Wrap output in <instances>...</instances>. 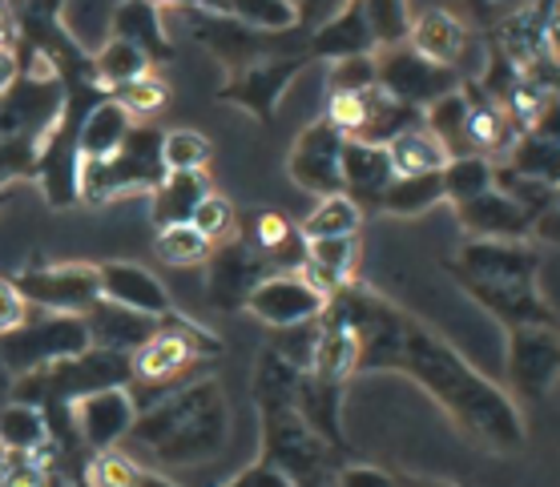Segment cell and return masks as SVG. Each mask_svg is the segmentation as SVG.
<instances>
[{
  "label": "cell",
  "mask_w": 560,
  "mask_h": 487,
  "mask_svg": "<svg viewBox=\"0 0 560 487\" xmlns=\"http://www.w3.org/2000/svg\"><path fill=\"white\" fill-rule=\"evenodd\" d=\"M327 314L355 331V375H404L444 411L447 419L492 455H516L528 443L521 407L504 387L476 371L444 334L423 326L416 314L395 307L380 290L355 283L327 298Z\"/></svg>",
  "instance_id": "cell-1"
},
{
  "label": "cell",
  "mask_w": 560,
  "mask_h": 487,
  "mask_svg": "<svg viewBox=\"0 0 560 487\" xmlns=\"http://www.w3.org/2000/svg\"><path fill=\"white\" fill-rule=\"evenodd\" d=\"M230 403L214 375L153 399L138 411L121 451L150 472H186L202 467L226 451Z\"/></svg>",
  "instance_id": "cell-2"
},
{
  "label": "cell",
  "mask_w": 560,
  "mask_h": 487,
  "mask_svg": "<svg viewBox=\"0 0 560 487\" xmlns=\"http://www.w3.org/2000/svg\"><path fill=\"white\" fill-rule=\"evenodd\" d=\"M444 270L452 283L488 310L504 331L516 326H560L557 310L540 295V250L533 242H497L468 238Z\"/></svg>",
  "instance_id": "cell-3"
},
{
  "label": "cell",
  "mask_w": 560,
  "mask_h": 487,
  "mask_svg": "<svg viewBox=\"0 0 560 487\" xmlns=\"http://www.w3.org/2000/svg\"><path fill=\"white\" fill-rule=\"evenodd\" d=\"M299 367L282 359L275 346L258 355L255 367V407H258V463H267L291 487H323L327 475L339 467V451L306 427V419L294 407V383Z\"/></svg>",
  "instance_id": "cell-4"
},
{
  "label": "cell",
  "mask_w": 560,
  "mask_h": 487,
  "mask_svg": "<svg viewBox=\"0 0 560 487\" xmlns=\"http://www.w3.org/2000/svg\"><path fill=\"white\" fill-rule=\"evenodd\" d=\"M218 359H222V338L218 334L182 319V314H170V319H162L150 343L129 359V367H133L129 395L141 411L145 399L153 403V399L170 395V391H178L194 379H206Z\"/></svg>",
  "instance_id": "cell-5"
},
{
  "label": "cell",
  "mask_w": 560,
  "mask_h": 487,
  "mask_svg": "<svg viewBox=\"0 0 560 487\" xmlns=\"http://www.w3.org/2000/svg\"><path fill=\"white\" fill-rule=\"evenodd\" d=\"M129 383H133L129 355H114V351L90 346V351H81L73 359H61L37 375L13 379V399L33 403V407H73V403L97 395V391Z\"/></svg>",
  "instance_id": "cell-6"
},
{
  "label": "cell",
  "mask_w": 560,
  "mask_h": 487,
  "mask_svg": "<svg viewBox=\"0 0 560 487\" xmlns=\"http://www.w3.org/2000/svg\"><path fill=\"white\" fill-rule=\"evenodd\" d=\"M162 133L153 121H133L126 145L117 150L114 157L105 162H81V202L105 205L114 198H126V193H145L166 178V166H162Z\"/></svg>",
  "instance_id": "cell-7"
},
{
  "label": "cell",
  "mask_w": 560,
  "mask_h": 487,
  "mask_svg": "<svg viewBox=\"0 0 560 487\" xmlns=\"http://www.w3.org/2000/svg\"><path fill=\"white\" fill-rule=\"evenodd\" d=\"M81 351H90V331L77 314L28 310V319L0 338V371L9 379H25Z\"/></svg>",
  "instance_id": "cell-8"
},
{
  "label": "cell",
  "mask_w": 560,
  "mask_h": 487,
  "mask_svg": "<svg viewBox=\"0 0 560 487\" xmlns=\"http://www.w3.org/2000/svg\"><path fill=\"white\" fill-rule=\"evenodd\" d=\"M28 310L45 314H85L93 302H102V278L97 262H28L13 274Z\"/></svg>",
  "instance_id": "cell-9"
},
{
  "label": "cell",
  "mask_w": 560,
  "mask_h": 487,
  "mask_svg": "<svg viewBox=\"0 0 560 487\" xmlns=\"http://www.w3.org/2000/svg\"><path fill=\"white\" fill-rule=\"evenodd\" d=\"M560 387V326H516L504 351V391L521 403H545Z\"/></svg>",
  "instance_id": "cell-10"
},
{
  "label": "cell",
  "mask_w": 560,
  "mask_h": 487,
  "mask_svg": "<svg viewBox=\"0 0 560 487\" xmlns=\"http://www.w3.org/2000/svg\"><path fill=\"white\" fill-rule=\"evenodd\" d=\"M306 64H311L306 52H275V57L250 61L243 69H230L222 90H218V102L250 114L258 126H270L275 114H279V102L287 97L294 81L303 78Z\"/></svg>",
  "instance_id": "cell-11"
},
{
  "label": "cell",
  "mask_w": 560,
  "mask_h": 487,
  "mask_svg": "<svg viewBox=\"0 0 560 487\" xmlns=\"http://www.w3.org/2000/svg\"><path fill=\"white\" fill-rule=\"evenodd\" d=\"M375 85L383 93H392L399 105L423 114L444 93L459 90L464 78H459L456 69L423 61L420 52L408 49V40H404V45H392V49H375Z\"/></svg>",
  "instance_id": "cell-12"
},
{
  "label": "cell",
  "mask_w": 560,
  "mask_h": 487,
  "mask_svg": "<svg viewBox=\"0 0 560 487\" xmlns=\"http://www.w3.org/2000/svg\"><path fill=\"white\" fill-rule=\"evenodd\" d=\"M343 145L347 138L339 129L318 117L294 138L291 154H287V174L299 190L315 193V198H331L343 193Z\"/></svg>",
  "instance_id": "cell-13"
},
{
  "label": "cell",
  "mask_w": 560,
  "mask_h": 487,
  "mask_svg": "<svg viewBox=\"0 0 560 487\" xmlns=\"http://www.w3.org/2000/svg\"><path fill=\"white\" fill-rule=\"evenodd\" d=\"M258 322H267L270 331H294V326H311L323 319L327 295L303 278V270H279L250 290L246 307Z\"/></svg>",
  "instance_id": "cell-14"
},
{
  "label": "cell",
  "mask_w": 560,
  "mask_h": 487,
  "mask_svg": "<svg viewBox=\"0 0 560 487\" xmlns=\"http://www.w3.org/2000/svg\"><path fill=\"white\" fill-rule=\"evenodd\" d=\"M206 283H210V302L222 310H243L250 290H255L262 278L270 274H279V270L270 266L267 258L258 254L255 246L246 242L243 234L226 246H214V254L206 262Z\"/></svg>",
  "instance_id": "cell-15"
},
{
  "label": "cell",
  "mask_w": 560,
  "mask_h": 487,
  "mask_svg": "<svg viewBox=\"0 0 560 487\" xmlns=\"http://www.w3.org/2000/svg\"><path fill=\"white\" fill-rule=\"evenodd\" d=\"M133 419H138V403L129 395V387H109V391H97V395L73 403L77 439L90 455L93 451L121 448Z\"/></svg>",
  "instance_id": "cell-16"
},
{
  "label": "cell",
  "mask_w": 560,
  "mask_h": 487,
  "mask_svg": "<svg viewBox=\"0 0 560 487\" xmlns=\"http://www.w3.org/2000/svg\"><path fill=\"white\" fill-rule=\"evenodd\" d=\"M380 49L375 45V33L368 25V13H363V0H343L323 25H315L303 37V52L311 61H347V57H371Z\"/></svg>",
  "instance_id": "cell-17"
},
{
  "label": "cell",
  "mask_w": 560,
  "mask_h": 487,
  "mask_svg": "<svg viewBox=\"0 0 560 487\" xmlns=\"http://www.w3.org/2000/svg\"><path fill=\"white\" fill-rule=\"evenodd\" d=\"M194 40L210 49L218 61L230 69H243L250 61H262V57H275V52H303V49H279L275 40L282 37H262L255 28L238 25L234 16L226 13H194Z\"/></svg>",
  "instance_id": "cell-18"
},
{
  "label": "cell",
  "mask_w": 560,
  "mask_h": 487,
  "mask_svg": "<svg viewBox=\"0 0 560 487\" xmlns=\"http://www.w3.org/2000/svg\"><path fill=\"white\" fill-rule=\"evenodd\" d=\"M97 278H102V298L114 302V307L138 310V314H150V319H170L178 314L174 310V298L162 286V278L153 270L138 266V262H97Z\"/></svg>",
  "instance_id": "cell-19"
},
{
  "label": "cell",
  "mask_w": 560,
  "mask_h": 487,
  "mask_svg": "<svg viewBox=\"0 0 560 487\" xmlns=\"http://www.w3.org/2000/svg\"><path fill=\"white\" fill-rule=\"evenodd\" d=\"M85 331H90V346L97 351H114V355H138L141 346L150 343L162 319H150V314H138V310H126V307H114V302H93L85 314Z\"/></svg>",
  "instance_id": "cell-20"
},
{
  "label": "cell",
  "mask_w": 560,
  "mask_h": 487,
  "mask_svg": "<svg viewBox=\"0 0 560 487\" xmlns=\"http://www.w3.org/2000/svg\"><path fill=\"white\" fill-rule=\"evenodd\" d=\"M456 218L468 238H497V242H528L533 238V218L500 190H488L471 202L456 205Z\"/></svg>",
  "instance_id": "cell-21"
},
{
  "label": "cell",
  "mask_w": 560,
  "mask_h": 487,
  "mask_svg": "<svg viewBox=\"0 0 560 487\" xmlns=\"http://www.w3.org/2000/svg\"><path fill=\"white\" fill-rule=\"evenodd\" d=\"M468 45H471V28L456 13H447V9H423L420 16H411L408 49L420 52L423 61L444 64V69H456L459 73Z\"/></svg>",
  "instance_id": "cell-22"
},
{
  "label": "cell",
  "mask_w": 560,
  "mask_h": 487,
  "mask_svg": "<svg viewBox=\"0 0 560 487\" xmlns=\"http://www.w3.org/2000/svg\"><path fill=\"white\" fill-rule=\"evenodd\" d=\"M343 383H331V379H318V375L303 371L299 383H294V407L306 419V427L315 431L327 448H335L339 455L347 451L343 436Z\"/></svg>",
  "instance_id": "cell-23"
},
{
  "label": "cell",
  "mask_w": 560,
  "mask_h": 487,
  "mask_svg": "<svg viewBox=\"0 0 560 487\" xmlns=\"http://www.w3.org/2000/svg\"><path fill=\"white\" fill-rule=\"evenodd\" d=\"M395 181V166L387 145L347 142L343 145V193L359 210H380L383 193Z\"/></svg>",
  "instance_id": "cell-24"
},
{
  "label": "cell",
  "mask_w": 560,
  "mask_h": 487,
  "mask_svg": "<svg viewBox=\"0 0 560 487\" xmlns=\"http://www.w3.org/2000/svg\"><path fill=\"white\" fill-rule=\"evenodd\" d=\"M303 278L315 290L331 298L347 286H355L359 270V238H315L303 246Z\"/></svg>",
  "instance_id": "cell-25"
},
{
  "label": "cell",
  "mask_w": 560,
  "mask_h": 487,
  "mask_svg": "<svg viewBox=\"0 0 560 487\" xmlns=\"http://www.w3.org/2000/svg\"><path fill=\"white\" fill-rule=\"evenodd\" d=\"M109 37L129 40L153 64L174 57V45L166 37V25H162V9L150 0H117L114 13H109Z\"/></svg>",
  "instance_id": "cell-26"
},
{
  "label": "cell",
  "mask_w": 560,
  "mask_h": 487,
  "mask_svg": "<svg viewBox=\"0 0 560 487\" xmlns=\"http://www.w3.org/2000/svg\"><path fill=\"white\" fill-rule=\"evenodd\" d=\"M129 129H133V117L114 97L93 102L81 114V121H77V154H81V162H105V157H114L126 145Z\"/></svg>",
  "instance_id": "cell-27"
},
{
  "label": "cell",
  "mask_w": 560,
  "mask_h": 487,
  "mask_svg": "<svg viewBox=\"0 0 560 487\" xmlns=\"http://www.w3.org/2000/svg\"><path fill=\"white\" fill-rule=\"evenodd\" d=\"M238 234H243L246 242L255 246L275 270L303 266V246H306L303 234H299V226H294L287 214H279V210H258L255 218H250V226L243 222Z\"/></svg>",
  "instance_id": "cell-28"
},
{
  "label": "cell",
  "mask_w": 560,
  "mask_h": 487,
  "mask_svg": "<svg viewBox=\"0 0 560 487\" xmlns=\"http://www.w3.org/2000/svg\"><path fill=\"white\" fill-rule=\"evenodd\" d=\"M210 193V174H166L150 190V222L153 230L190 222L198 202Z\"/></svg>",
  "instance_id": "cell-29"
},
{
  "label": "cell",
  "mask_w": 560,
  "mask_h": 487,
  "mask_svg": "<svg viewBox=\"0 0 560 487\" xmlns=\"http://www.w3.org/2000/svg\"><path fill=\"white\" fill-rule=\"evenodd\" d=\"M90 69H93L97 90L109 97V93H117L121 85H129V81H138V78H145V73H153V61L141 49H133L129 40L105 37L102 45L90 52Z\"/></svg>",
  "instance_id": "cell-30"
},
{
  "label": "cell",
  "mask_w": 560,
  "mask_h": 487,
  "mask_svg": "<svg viewBox=\"0 0 560 487\" xmlns=\"http://www.w3.org/2000/svg\"><path fill=\"white\" fill-rule=\"evenodd\" d=\"M0 448L16 451V455H52L45 411L21 403V399H9L0 407Z\"/></svg>",
  "instance_id": "cell-31"
},
{
  "label": "cell",
  "mask_w": 560,
  "mask_h": 487,
  "mask_svg": "<svg viewBox=\"0 0 560 487\" xmlns=\"http://www.w3.org/2000/svg\"><path fill=\"white\" fill-rule=\"evenodd\" d=\"M423 129L432 133L435 142L444 145L447 157H464L471 154V142H468V93L464 85L452 93H444L440 102H432L428 109L420 114Z\"/></svg>",
  "instance_id": "cell-32"
},
{
  "label": "cell",
  "mask_w": 560,
  "mask_h": 487,
  "mask_svg": "<svg viewBox=\"0 0 560 487\" xmlns=\"http://www.w3.org/2000/svg\"><path fill=\"white\" fill-rule=\"evenodd\" d=\"M387 157H392L395 166V178H420V174H440L447 166V154L444 145L435 142L432 133L420 126L404 129L399 138L387 142Z\"/></svg>",
  "instance_id": "cell-33"
},
{
  "label": "cell",
  "mask_w": 560,
  "mask_h": 487,
  "mask_svg": "<svg viewBox=\"0 0 560 487\" xmlns=\"http://www.w3.org/2000/svg\"><path fill=\"white\" fill-rule=\"evenodd\" d=\"M218 13L234 16L238 25L255 28L262 37H294L299 9L291 0H218Z\"/></svg>",
  "instance_id": "cell-34"
},
{
  "label": "cell",
  "mask_w": 560,
  "mask_h": 487,
  "mask_svg": "<svg viewBox=\"0 0 560 487\" xmlns=\"http://www.w3.org/2000/svg\"><path fill=\"white\" fill-rule=\"evenodd\" d=\"M444 202V178L440 174H420V178H395L380 202V214L387 218H420Z\"/></svg>",
  "instance_id": "cell-35"
},
{
  "label": "cell",
  "mask_w": 560,
  "mask_h": 487,
  "mask_svg": "<svg viewBox=\"0 0 560 487\" xmlns=\"http://www.w3.org/2000/svg\"><path fill=\"white\" fill-rule=\"evenodd\" d=\"M359 226H363V210L347 193H331V198H318L315 210L299 222V234H303V242H315V238H359Z\"/></svg>",
  "instance_id": "cell-36"
},
{
  "label": "cell",
  "mask_w": 560,
  "mask_h": 487,
  "mask_svg": "<svg viewBox=\"0 0 560 487\" xmlns=\"http://www.w3.org/2000/svg\"><path fill=\"white\" fill-rule=\"evenodd\" d=\"M509 169H516L521 178H533L548 190H560V142L540 138V133H521L509 150Z\"/></svg>",
  "instance_id": "cell-37"
},
{
  "label": "cell",
  "mask_w": 560,
  "mask_h": 487,
  "mask_svg": "<svg viewBox=\"0 0 560 487\" xmlns=\"http://www.w3.org/2000/svg\"><path fill=\"white\" fill-rule=\"evenodd\" d=\"M444 178V202L464 205L471 198L492 190V178H497V162H488L480 154H464V157H447V166L440 169Z\"/></svg>",
  "instance_id": "cell-38"
},
{
  "label": "cell",
  "mask_w": 560,
  "mask_h": 487,
  "mask_svg": "<svg viewBox=\"0 0 560 487\" xmlns=\"http://www.w3.org/2000/svg\"><path fill=\"white\" fill-rule=\"evenodd\" d=\"M153 254H158V262H166V266L190 270V266H206L210 254H214V246L206 242L190 222H178V226H162V230L153 234Z\"/></svg>",
  "instance_id": "cell-39"
},
{
  "label": "cell",
  "mask_w": 560,
  "mask_h": 487,
  "mask_svg": "<svg viewBox=\"0 0 560 487\" xmlns=\"http://www.w3.org/2000/svg\"><path fill=\"white\" fill-rule=\"evenodd\" d=\"M214 162V142L198 129H166L162 133V166L166 174H206Z\"/></svg>",
  "instance_id": "cell-40"
},
{
  "label": "cell",
  "mask_w": 560,
  "mask_h": 487,
  "mask_svg": "<svg viewBox=\"0 0 560 487\" xmlns=\"http://www.w3.org/2000/svg\"><path fill=\"white\" fill-rule=\"evenodd\" d=\"M190 226L198 234H202L210 246H226L238 238V230H243V218H238V210H234V202L230 198H222V193H206L202 202H198V210H194Z\"/></svg>",
  "instance_id": "cell-41"
},
{
  "label": "cell",
  "mask_w": 560,
  "mask_h": 487,
  "mask_svg": "<svg viewBox=\"0 0 560 487\" xmlns=\"http://www.w3.org/2000/svg\"><path fill=\"white\" fill-rule=\"evenodd\" d=\"M109 97H114L133 121H153V117L170 105V85L158 78V73H145V78L129 81V85H121V90L109 93Z\"/></svg>",
  "instance_id": "cell-42"
},
{
  "label": "cell",
  "mask_w": 560,
  "mask_h": 487,
  "mask_svg": "<svg viewBox=\"0 0 560 487\" xmlns=\"http://www.w3.org/2000/svg\"><path fill=\"white\" fill-rule=\"evenodd\" d=\"M141 463L133 455H126L121 448L93 451L85 460V484L90 487H133L138 484Z\"/></svg>",
  "instance_id": "cell-43"
},
{
  "label": "cell",
  "mask_w": 560,
  "mask_h": 487,
  "mask_svg": "<svg viewBox=\"0 0 560 487\" xmlns=\"http://www.w3.org/2000/svg\"><path fill=\"white\" fill-rule=\"evenodd\" d=\"M492 190H500L504 198H512V202L521 205L528 218L545 214L548 205L557 202V190H548V186H540V181H533V178H521V174H516V169H509V166H497Z\"/></svg>",
  "instance_id": "cell-44"
},
{
  "label": "cell",
  "mask_w": 560,
  "mask_h": 487,
  "mask_svg": "<svg viewBox=\"0 0 560 487\" xmlns=\"http://www.w3.org/2000/svg\"><path fill=\"white\" fill-rule=\"evenodd\" d=\"M327 90H331V93H368V90H375V52H371V57H347V61H331V69H327Z\"/></svg>",
  "instance_id": "cell-45"
},
{
  "label": "cell",
  "mask_w": 560,
  "mask_h": 487,
  "mask_svg": "<svg viewBox=\"0 0 560 487\" xmlns=\"http://www.w3.org/2000/svg\"><path fill=\"white\" fill-rule=\"evenodd\" d=\"M335 487H399V475L375 463H339L335 467Z\"/></svg>",
  "instance_id": "cell-46"
},
{
  "label": "cell",
  "mask_w": 560,
  "mask_h": 487,
  "mask_svg": "<svg viewBox=\"0 0 560 487\" xmlns=\"http://www.w3.org/2000/svg\"><path fill=\"white\" fill-rule=\"evenodd\" d=\"M25 319H28V307L25 298H21V290L13 286V278H0V338L9 331H16Z\"/></svg>",
  "instance_id": "cell-47"
},
{
  "label": "cell",
  "mask_w": 560,
  "mask_h": 487,
  "mask_svg": "<svg viewBox=\"0 0 560 487\" xmlns=\"http://www.w3.org/2000/svg\"><path fill=\"white\" fill-rule=\"evenodd\" d=\"M218 487H291L287 479H282L275 467H267V463H250V467H243V472H234L226 479V484H218Z\"/></svg>",
  "instance_id": "cell-48"
},
{
  "label": "cell",
  "mask_w": 560,
  "mask_h": 487,
  "mask_svg": "<svg viewBox=\"0 0 560 487\" xmlns=\"http://www.w3.org/2000/svg\"><path fill=\"white\" fill-rule=\"evenodd\" d=\"M528 242L560 250V202L548 205L545 214H536V218H533V238H528Z\"/></svg>",
  "instance_id": "cell-49"
},
{
  "label": "cell",
  "mask_w": 560,
  "mask_h": 487,
  "mask_svg": "<svg viewBox=\"0 0 560 487\" xmlns=\"http://www.w3.org/2000/svg\"><path fill=\"white\" fill-rule=\"evenodd\" d=\"M49 487H90L85 463H49Z\"/></svg>",
  "instance_id": "cell-50"
},
{
  "label": "cell",
  "mask_w": 560,
  "mask_h": 487,
  "mask_svg": "<svg viewBox=\"0 0 560 487\" xmlns=\"http://www.w3.org/2000/svg\"><path fill=\"white\" fill-rule=\"evenodd\" d=\"M21 81V49H0V97Z\"/></svg>",
  "instance_id": "cell-51"
},
{
  "label": "cell",
  "mask_w": 560,
  "mask_h": 487,
  "mask_svg": "<svg viewBox=\"0 0 560 487\" xmlns=\"http://www.w3.org/2000/svg\"><path fill=\"white\" fill-rule=\"evenodd\" d=\"M158 9H182V13H218V0H150Z\"/></svg>",
  "instance_id": "cell-52"
},
{
  "label": "cell",
  "mask_w": 560,
  "mask_h": 487,
  "mask_svg": "<svg viewBox=\"0 0 560 487\" xmlns=\"http://www.w3.org/2000/svg\"><path fill=\"white\" fill-rule=\"evenodd\" d=\"M0 49H21V25L9 13H0Z\"/></svg>",
  "instance_id": "cell-53"
},
{
  "label": "cell",
  "mask_w": 560,
  "mask_h": 487,
  "mask_svg": "<svg viewBox=\"0 0 560 487\" xmlns=\"http://www.w3.org/2000/svg\"><path fill=\"white\" fill-rule=\"evenodd\" d=\"M133 487H178L170 475H162V472H150V467H141L138 472V484Z\"/></svg>",
  "instance_id": "cell-54"
},
{
  "label": "cell",
  "mask_w": 560,
  "mask_h": 487,
  "mask_svg": "<svg viewBox=\"0 0 560 487\" xmlns=\"http://www.w3.org/2000/svg\"><path fill=\"white\" fill-rule=\"evenodd\" d=\"M399 487H459L447 479H423V475H399Z\"/></svg>",
  "instance_id": "cell-55"
},
{
  "label": "cell",
  "mask_w": 560,
  "mask_h": 487,
  "mask_svg": "<svg viewBox=\"0 0 560 487\" xmlns=\"http://www.w3.org/2000/svg\"><path fill=\"white\" fill-rule=\"evenodd\" d=\"M13 460H16V451L0 448V487H4V479H9V467H13Z\"/></svg>",
  "instance_id": "cell-56"
},
{
  "label": "cell",
  "mask_w": 560,
  "mask_h": 487,
  "mask_svg": "<svg viewBox=\"0 0 560 487\" xmlns=\"http://www.w3.org/2000/svg\"><path fill=\"white\" fill-rule=\"evenodd\" d=\"M25 0H0V13H9V16H16V9H21Z\"/></svg>",
  "instance_id": "cell-57"
},
{
  "label": "cell",
  "mask_w": 560,
  "mask_h": 487,
  "mask_svg": "<svg viewBox=\"0 0 560 487\" xmlns=\"http://www.w3.org/2000/svg\"><path fill=\"white\" fill-rule=\"evenodd\" d=\"M9 202H13V190H0V210H4Z\"/></svg>",
  "instance_id": "cell-58"
},
{
  "label": "cell",
  "mask_w": 560,
  "mask_h": 487,
  "mask_svg": "<svg viewBox=\"0 0 560 487\" xmlns=\"http://www.w3.org/2000/svg\"><path fill=\"white\" fill-rule=\"evenodd\" d=\"M291 4H294V9H299V0H291Z\"/></svg>",
  "instance_id": "cell-59"
},
{
  "label": "cell",
  "mask_w": 560,
  "mask_h": 487,
  "mask_svg": "<svg viewBox=\"0 0 560 487\" xmlns=\"http://www.w3.org/2000/svg\"><path fill=\"white\" fill-rule=\"evenodd\" d=\"M557 202H560V190H557Z\"/></svg>",
  "instance_id": "cell-60"
}]
</instances>
